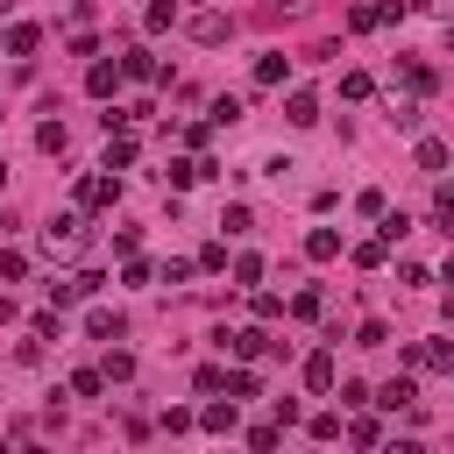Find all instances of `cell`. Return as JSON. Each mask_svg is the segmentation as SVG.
Wrapping results in <instances>:
<instances>
[{
    "label": "cell",
    "mask_w": 454,
    "mask_h": 454,
    "mask_svg": "<svg viewBox=\"0 0 454 454\" xmlns=\"http://www.w3.org/2000/svg\"><path fill=\"white\" fill-rule=\"evenodd\" d=\"M28 277V255H14V248H0V284H21Z\"/></svg>",
    "instance_id": "f1b7e54d"
},
{
    "label": "cell",
    "mask_w": 454,
    "mask_h": 454,
    "mask_svg": "<svg viewBox=\"0 0 454 454\" xmlns=\"http://www.w3.org/2000/svg\"><path fill=\"white\" fill-rule=\"evenodd\" d=\"M227 35H234V21H227V14H213V7H206V14H192V43H206V50H220Z\"/></svg>",
    "instance_id": "52a82bcc"
},
{
    "label": "cell",
    "mask_w": 454,
    "mask_h": 454,
    "mask_svg": "<svg viewBox=\"0 0 454 454\" xmlns=\"http://www.w3.org/2000/svg\"><path fill=\"white\" fill-rule=\"evenodd\" d=\"M199 426H206V433H234V426H241V419H234V397H227V404H206Z\"/></svg>",
    "instance_id": "e0dca14e"
},
{
    "label": "cell",
    "mask_w": 454,
    "mask_h": 454,
    "mask_svg": "<svg viewBox=\"0 0 454 454\" xmlns=\"http://www.w3.org/2000/svg\"><path fill=\"white\" fill-rule=\"evenodd\" d=\"M0 14H14V0H0Z\"/></svg>",
    "instance_id": "8d00e7d4"
},
{
    "label": "cell",
    "mask_w": 454,
    "mask_h": 454,
    "mask_svg": "<svg viewBox=\"0 0 454 454\" xmlns=\"http://www.w3.org/2000/svg\"><path fill=\"white\" fill-rule=\"evenodd\" d=\"M404 362H411V369H454V340H411Z\"/></svg>",
    "instance_id": "8992f818"
},
{
    "label": "cell",
    "mask_w": 454,
    "mask_h": 454,
    "mask_svg": "<svg viewBox=\"0 0 454 454\" xmlns=\"http://www.w3.org/2000/svg\"><path fill=\"white\" fill-rule=\"evenodd\" d=\"M234 284L255 291V284H262V255H234Z\"/></svg>",
    "instance_id": "603a6c76"
},
{
    "label": "cell",
    "mask_w": 454,
    "mask_h": 454,
    "mask_svg": "<svg viewBox=\"0 0 454 454\" xmlns=\"http://www.w3.org/2000/svg\"><path fill=\"white\" fill-rule=\"evenodd\" d=\"M99 369H106V383H128V376H135V355H128V348H106Z\"/></svg>",
    "instance_id": "d6986e66"
},
{
    "label": "cell",
    "mask_w": 454,
    "mask_h": 454,
    "mask_svg": "<svg viewBox=\"0 0 454 454\" xmlns=\"http://www.w3.org/2000/svg\"><path fill=\"white\" fill-rule=\"evenodd\" d=\"M0 177H7V163H0Z\"/></svg>",
    "instance_id": "74e56055"
},
{
    "label": "cell",
    "mask_w": 454,
    "mask_h": 454,
    "mask_svg": "<svg viewBox=\"0 0 454 454\" xmlns=\"http://www.w3.org/2000/svg\"><path fill=\"white\" fill-rule=\"evenodd\" d=\"M383 114H390V128H404V135L426 128V106H419V99H383Z\"/></svg>",
    "instance_id": "9c48e42d"
},
{
    "label": "cell",
    "mask_w": 454,
    "mask_h": 454,
    "mask_svg": "<svg viewBox=\"0 0 454 454\" xmlns=\"http://www.w3.org/2000/svg\"><path fill=\"white\" fill-rule=\"evenodd\" d=\"M35 241H43V255L71 262V255H85V220H78V213H57L50 227H35Z\"/></svg>",
    "instance_id": "6da1fadb"
},
{
    "label": "cell",
    "mask_w": 454,
    "mask_h": 454,
    "mask_svg": "<svg viewBox=\"0 0 454 454\" xmlns=\"http://www.w3.org/2000/svg\"><path fill=\"white\" fill-rule=\"evenodd\" d=\"M114 199H121V177H114V170H106V163H99V170H85V177H78V206H85V213H106V206H114Z\"/></svg>",
    "instance_id": "7a4b0ae2"
},
{
    "label": "cell",
    "mask_w": 454,
    "mask_h": 454,
    "mask_svg": "<svg viewBox=\"0 0 454 454\" xmlns=\"http://www.w3.org/2000/svg\"><path fill=\"white\" fill-rule=\"evenodd\" d=\"M348 440H355V447H376V440H383V426H376V419H355V426H348Z\"/></svg>",
    "instance_id": "1f68e13d"
},
{
    "label": "cell",
    "mask_w": 454,
    "mask_h": 454,
    "mask_svg": "<svg viewBox=\"0 0 454 454\" xmlns=\"http://www.w3.org/2000/svg\"><path fill=\"white\" fill-rule=\"evenodd\" d=\"M333 376H340V369H333V355H326V348H312V355H305V390H312V397H326V390H333Z\"/></svg>",
    "instance_id": "ba28073f"
},
{
    "label": "cell",
    "mask_w": 454,
    "mask_h": 454,
    "mask_svg": "<svg viewBox=\"0 0 454 454\" xmlns=\"http://www.w3.org/2000/svg\"><path fill=\"white\" fill-rule=\"evenodd\" d=\"M220 348H227V355H241V362H255V355H284V340H270V333H255V326L220 333Z\"/></svg>",
    "instance_id": "3957f363"
},
{
    "label": "cell",
    "mask_w": 454,
    "mask_h": 454,
    "mask_svg": "<svg viewBox=\"0 0 454 454\" xmlns=\"http://www.w3.org/2000/svg\"><path fill=\"white\" fill-rule=\"evenodd\" d=\"M71 390H78V397H99V390H106V369H78Z\"/></svg>",
    "instance_id": "4316f807"
},
{
    "label": "cell",
    "mask_w": 454,
    "mask_h": 454,
    "mask_svg": "<svg viewBox=\"0 0 454 454\" xmlns=\"http://www.w3.org/2000/svg\"><path fill=\"white\" fill-rule=\"evenodd\" d=\"M64 142H71V135H64V121H43V128H35V149H50V156H64Z\"/></svg>",
    "instance_id": "44dd1931"
},
{
    "label": "cell",
    "mask_w": 454,
    "mask_h": 454,
    "mask_svg": "<svg viewBox=\"0 0 454 454\" xmlns=\"http://www.w3.org/2000/svg\"><path fill=\"white\" fill-rule=\"evenodd\" d=\"M397 78H404V85H411V92H433V71H426V64H419V57H411V64H397Z\"/></svg>",
    "instance_id": "cb8c5ba5"
},
{
    "label": "cell",
    "mask_w": 454,
    "mask_h": 454,
    "mask_svg": "<svg viewBox=\"0 0 454 454\" xmlns=\"http://www.w3.org/2000/svg\"><path fill=\"white\" fill-rule=\"evenodd\" d=\"M284 78H291L284 50H262V57H255V85H284Z\"/></svg>",
    "instance_id": "30bf717a"
},
{
    "label": "cell",
    "mask_w": 454,
    "mask_h": 454,
    "mask_svg": "<svg viewBox=\"0 0 454 454\" xmlns=\"http://www.w3.org/2000/svg\"><path fill=\"white\" fill-rule=\"evenodd\" d=\"M305 255H312V262H333V255H340V234H333V227H312V234H305Z\"/></svg>",
    "instance_id": "7c38bea8"
},
{
    "label": "cell",
    "mask_w": 454,
    "mask_h": 454,
    "mask_svg": "<svg viewBox=\"0 0 454 454\" xmlns=\"http://www.w3.org/2000/svg\"><path fill=\"white\" fill-rule=\"evenodd\" d=\"M383 255H390L383 234H376V241H355V270H383Z\"/></svg>",
    "instance_id": "ac0fdd59"
},
{
    "label": "cell",
    "mask_w": 454,
    "mask_h": 454,
    "mask_svg": "<svg viewBox=\"0 0 454 454\" xmlns=\"http://www.w3.org/2000/svg\"><path fill=\"white\" fill-rule=\"evenodd\" d=\"M241 121V99H213V128H234Z\"/></svg>",
    "instance_id": "d6a6232c"
},
{
    "label": "cell",
    "mask_w": 454,
    "mask_h": 454,
    "mask_svg": "<svg viewBox=\"0 0 454 454\" xmlns=\"http://www.w3.org/2000/svg\"><path fill=\"white\" fill-rule=\"evenodd\" d=\"M369 92H376L369 71H348V78H340V99H369Z\"/></svg>",
    "instance_id": "f546056e"
},
{
    "label": "cell",
    "mask_w": 454,
    "mask_h": 454,
    "mask_svg": "<svg viewBox=\"0 0 454 454\" xmlns=\"http://www.w3.org/2000/svg\"><path fill=\"white\" fill-rule=\"evenodd\" d=\"M419 170H447V142H433V135H419Z\"/></svg>",
    "instance_id": "7402d4cb"
},
{
    "label": "cell",
    "mask_w": 454,
    "mask_h": 454,
    "mask_svg": "<svg viewBox=\"0 0 454 454\" xmlns=\"http://www.w3.org/2000/svg\"><path fill=\"white\" fill-rule=\"evenodd\" d=\"M411 397H419V390H411V376H397V383H383V390H376V404H383V411H404Z\"/></svg>",
    "instance_id": "2e32d148"
},
{
    "label": "cell",
    "mask_w": 454,
    "mask_h": 454,
    "mask_svg": "<svg viewBox=\"0 0 454 454\" xmlns=\"http://www.w3.org/2000/svg\"><path fill=\"white\" fill-rule=\"evenodd\" d=\"M121 78H128V71H121V57H99V64L85 71V92H92V99H114V92H121Z\"/></svg>",
    "instance_id": "5b68a950"
},
{
    "label": "cell",
    "mask_w": 454,
    "mask_h": 454,
    "mask_svg": "<svg viewBox=\"0 0 454 454\" xmlns=\"http://www.w3.org/2000/svg\"><path fill=\"white\" fill-rule=\"evenodd\" d=\"M199 270H227V241H206L199 248Z\"/></svg>",
    "instance_id": "e575fe53"
},
{
    "label": "cell",
    "mask_w": 454,
    "mask_h": 454,
    "mask_svg": "<svg viewBox=\"0 0 454 454\" xmlns=\"http://www.w3.org/2000/svg\"><path fill=\"white\" fill-rule=\"evenodd\" d=\"M291 312H298V319H319V312H326V298H319V291H298V298H291Z\"/></svg>",
    "instance_id": "4dcf8cb0"
},
{
    "label": "cell",
    "mask_w": 454,
    "mask_h": 454,
    "mask_svg": "<svg viewBox=\"0 0 454 454\" xmlns=\"http://www.w3.org/2000/svg\"><path fill=\"white\" fill-rule=\"evenodd\" d=\"M85 333H92V340H121V312H106V305L85 312Z\"/></svg>",
    "instance_id": "9a60e30c"
},
{
    "label": "cell",
    "mask_w": 454,
    "mask_h": 454,
    "mask_svg": "<svg viewBox=\"0 0 454 454\" xmlns=\"http://www.w3.org/2000/svg\"><path fill=\"white\" fill-rule=\"evenodd\" d=\"M248 227H255L248 206H227V213H220V234H248Z\"/></svg>",
    "instance_id": "d4e9b609"
},
{
    "label": "cell",
    "mask_w": 454,
    "mask_h": 454,
    "mask_svg": "<svg viewBox=\"0 0 454 454\" xmlns=\"http://www.w3.org/2000/svg\"><path fill=\"white\" fill-rule=\"evenodd\" d=\"M248 305H255V319H284V298L277 291H248Z\"/></svg>",
    "instance_id": "484cf974"
},
{
    "label": "cell",
    "mask_w": 454,
    "mask_h": 454,
    "mask_svg": "<svg viewBox=\"0 0 454 454\" xmlns=\"http://www.w3.org/2000/svg\"><path fill=\"white\" fill-rule=\"evenodd\" d=\"M35 43H43L35 21H14V28H7V57H35Z\"/></svg>",
    "instance_id": "4fadbf2b"
},
{
    "label": "cell",
    "mask_w": 454,
    "mask_h": 454,
    "mask_svg": "<svg viewBox=\"0 0 454 454\" xmlns=\"http://www.w3.org/2000/svg\"><path fill=\"white\" fill-rule=\"evenodd\" d=\"M284 121H291V128H312V121H319V99H312V92H291V99H284Z\"/></svg>",
    "instance_id": "8fae6325"
},
{
    "label": "cell",
    "mask_w": 454,
    "mask_h": 454,
    "mask_svg": "<svg viewBox=\"0 0 454 454\" xmlns=\"http://www.w3.org/2000/svg\"><path fill=\"white\" fill-rule=\"evenodd\" d=\"M376 227H383V241H397V234H411V220H404V213H390V206H383V220H376Z\"/></svg>",
    "instance_id": "836d02e7"
},
{
    "label": "cell",
    "mask_w": 454,
    "mask_h": 454,
    "mask_svg": "<svg viewBox=\"0 0 454 454\" xmlns=\"http://www.w3.org/2000/svg\"><path fill=\"white\" fill-rule=\"evenodd\" d=\"M99 284H106L99 270H78V277H50V298H57V305H78V298H92Z\"/></svg>",
    "instance_id": "277c9868"
},
{
    "label": "cell",
    "mask_w": 454,
    "mask_h": 454,
    "mask_svg": "<svg viewBox=\"0 0 454 454\" xmlns=\"http://www.w3.org/2000/svg\"><path fill=\"white\" fill-rule=\"evenodd\" d=\"M433 227L454 234V184H433Z\"/></svg>",
    "instance_id": "ffe728a7"
},
{
    "label": "cell",
    "mask_w": 454,
    "mask_h": 454,
    "mask_svg": "<svg viewBox=\"0 0 454 454\" xmlns=\"http://www.w3.org/2000/svg\"><path fill=\"white\" fill-rule=\"evenodd\" d=\"M177 21V0H149V14H142V28H170Z\"/></svg>",
    "instance_id": "83f0119b"
},
{
    "label": "cell",
    "mask_w": 454,
    "mask_h": 454,
    "mask_svg": "<svg viewBox=\"0 0 454 454\" xmlns=\"http://www.w3.org/2000/svg\"><path fill=\"white\" fill-rule=\"evenodd\" d=\"M411 7H426V14H447V21H454V0H411Z\"/></svg>",
    "instance_id": "d590c367"
},
{
    "label": "cell",
    "mask_w": 454,
    "mask_h": 454,
    "mask_svg": "<svg viewBox=\"0 0 454 454\" xmlns=\"http://www.w3.org/2000/svg\"><path fill=\"white\" fill-rule=\"evenodd\" d=\"M121 71H128V78H163V64H156L149 50H121Z\"/></svg>",
    "instance_id": "5bb4252c"
}]
</instances>
